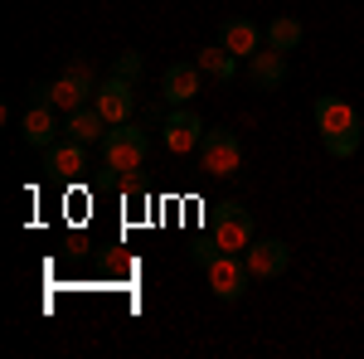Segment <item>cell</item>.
<instances>
[{
    "instance_id": "3",
    "label": "cell",
    "mask_w": 364,
    "mask_h": 359,
    "mask_svg": "<svg viewBox=\"0 0 364 359\" xmlns=\"http://www.w3.org/2000/svg\"><path fill=\"white\" fill-rule=\"evenodd\" d=\"M199 166H204V175H214V180L238 175L243 170V146H238V136L228 127H209L204 141H199Z\"/></svg>"
},
{
    "instance_id": "10",
    "label": "cell",
    "mask_w": 364,
    "mask_h": 359,
    "mask_svg": "<svg viewBox=\"0 0 364 359\" xmlns=\"http://www.w3.org/2000/svg\"><path fill=\"white\" fill-rule=\"evenodd\" d=\"M204 122H199V112L190 107H175L166 117V146L175 151V156H190V151H199V141H204Z\"/></svg>"
},
{
    "instance_id": "2",
    "label": "cell",
    "mask_w": 364,
    "mask_h": 359,
    "mask_svg": "<svg viewBox=\"0 0 364 359\" xmlns=\"http://www.w3.org/2000/svg\"><path fill=\"white\" fill-rule=\"evenodd\" d=\"M102 161L112 175H136L146 166V132L132 127V122H122V127H107V136H102Z\"/></svg>"
},
{
    "instance_id": "12",
    "label": "cell",
    "mask_w": 364,
    "mask_h": 359,
    "mask_svg": "<svg viewBox=\"0 0 364 359\" xmlns=\"http://www.w3.org/2000/svg\"><path fill=\"white\" fill-rule=\"evenodd\" d=\"M199 63H170L166 73H161V97H166L170 107H190L199 97Z\"/></svg>"
},
{
    "instance_id": "5",
    "label": "cell",
    "mask_w": 364,
    "mask_h": 359,
    "mask_svg": "<svg viewBox=\"0 0 364 359\" xmlns=\"http://www.w3.org/2000/svg\"><path fill=\"white\" fill-rule=\"evenodd\" d=\"M204 272H209V291H214L219 301H238V296L248 291V282H252L248 257H243V252H219Z\"/></svg>"
},
{
    "instance_id": "19",
    "label": "cell",
    "mask_w": 364,
    "mask_h": 359,
    "mask_svg": "<svg viewBox=\"0 0 364 359\" xmlns=\"http://www.w3.org/2000/svg\"><path fill=\"white\" fill-rule=\"evenodd\" d=\"M219 252H224V248H219L214 238H204V243H195V262H199V267H209V262H214Z\"/></svg>"
},
{
    "instance_id": "8",
    "label": "cell",
    "mask_w": 364,
    "mask_h": 359,
    "mask_svg": "<svg viewBox=\"0 0 364 359\" xmlns=\"http://www.w3.org/2000/svg\"><path fill=\"white\" fill-rule=\"evenodd\" d=\"M243 257H248V272L262 277V282H272V277H282L291 267V248L282 238H252L248 248H243Z\"/></svg>"
},
{
    "instance_id": "14",
    "label": "cell",
    "mask_w": 364,
    "mask_h": 359,
    "mask_svg": "<svg viewBox=\"0 0 364 359\" xmlns=\"http://www.w3.org/2000/svg\"><path fill=\"white\" fill-rule=\"evenodd\" d=\"M44 170L49 175H58V180H83L87 175V151H83V141H63V146H49L44 151Z\"/></svg>"
},
{
    "instance_id": "9",
    "label": "cell",
    "mask_w": 364,
    "mask_h": 359,
    "mask_svg": "<svg viewBox=\"0 0 364 359\" xmlns=\"http://www.w3.org/2000/svg\"><path fill=\"white\" fill-rule=\"evenodd\" d=\"M58 132H63V122H58L54 102H29V107H25V117H20V136H25V146L49 151Z\"/></svg>"
},
{
    "instance_id": "4",
    "label": "cell",
    "mask_w": 364,
    "mask_h": 359,
    "mask_svg": "<svg viewBox=\"0 0 364 359\" xmlns=\"http://www.w3.org/2000/svg\"><path fill=\"white\" fill-rule=\"evenodd\" d=\"M209 238L224 252H243L252 238H257V233H252V214L243 204H219V209L209 214Z\"/></svg>"
},
{
    "instance_id": "13",
    "label": "cell",
    "mask_w": 364,
    "mask_h": 359,
    "mask_svg": "<svg viewBox=\"0 0 364 359\" xmlns=\"http://www.w3.org/2000/svg\"><path fill=\"white\" fill-rule=\"evenodd\" d=\"M243 73H248V83L257 87V92H277V87L287 83V54H277V49H257Z\"/></svg>"
},
{
    "instance_id": "16",
    "label": "cell",
    "mask_w": 364,
    "mask_h": 359,
    "mask_svg": "<svg viewBox=\"0 0 364 359\" xmlns=\"http://www.w3.org/2000/svg\"><path fill=\"white\" fill-rule=\"evenodd\" d=\"M301 20L296 15H277V20H267V49H277V54H291V49H301Z\"/></svg>"
},
{
    "instance_id": "18",
    "label": "cell",
    "mask_w": 364,
    "mask_h": 359,
    "mask_svg": "<svg viewBox=\"0 0 364 359\" xmlns=\"http://www.w3.org/2000/svg\"><path fill=\"white\" fill-rule=\"evenodd\" d=\"M141 63H146V58H141L136 49H127V54H117L112 73H117V78H127V83H136V78H141Z\"/></svg>"
},
{
    "instance_id": "6",
    "label": "cell",
    "mask_w": 364,
    "mask_h": 359,
    "mask_svg": "<svg viewBox=\"0 0 364 359\" xmlns=\"http://www.w3.org/2000/svg\"><path fill=\"white\" fill-rule=\"evenodd\" d=\"M92 97H97V78H92V68H87L83 58H78L73 68H63V78L54 83V107L73 112V107H87Z\"/></svg>"
},
{
    "instance_id": "7",
    "label": "cell",
    "mask_w": 364,
    "mask_h": 359,
    "mask_svg": "<svg viewBox=\"0 0 364 359\" xmlns=\"http://www.w3.org/2000/svg\"><path fill=\"white\" fill-rule=\"evenodd\" d=\"M92 107L107 117V127H122V122H132V107H136V83H127V78L107 73V83H97V97H92Z\"/></svg>"
},
{
    "instance_id": "11",
    "label": "cell",
    "mask_w": 364,
    "mask_h": 359,
    "mask_svg": "<svg viewBox=\"0 0 364 359\" xmlns=\"http://www.w3.org/2000/svg\"><path fill=\"white\" fill-rule=\"evenodd\" d=\"M219 44H224L233 58H252L262 44H267V29L252 25V20H243V15H233V20L219 25Z\"/></svg>"
},
{
    "instance_id": "15",
    "label": "cell",
    "mask_w": 364,
    "mask_h": 359,
    "mask_svg": "<svg viewBox=\"0 0 364 359\" xmlns=\"http://www.w3.org/2000/svg\"><path fill=\"white\" fill-rule=\"evenodd\" d=\"M63 132H68V136L73 141H97V136H107V117H102V112L92 107V102H87V107H73V112H63Z\"/></svg>"
},
{
    "instance_id": "1",
    "label": "cell",
    "mask_w": 364,
    "mask_h": 359,
    "mask_svg": "<svg viewBox=\"0 0 364 359\" xmlns=\"http://www.w3.org/2000/svg\"><path fill=\"white\" fill-rule=\"evenodd\" d=\"M311 117H316V132H321L326 151H331L336 161H350V156L360 151V141H364V122H360V112L350 107L345 97H316Z\"/></svg>"
},
{
    "instance_id": "17",
    "label": "cell",
    "mask_w": 364,
    "mask_h": 359,
    "mask_svg": "<svg viewBox=\"0 0 364 359\" xmlns=\"http://www.w3.org/2000/svg\"><path fill=\"white\" fill-rule=\"evenodd\" d=\"M195 63L209 73V78H219V83H233V73H238V58L228 54L224 44H209V49H199Z\"/></svg>"
}]
</instances>
